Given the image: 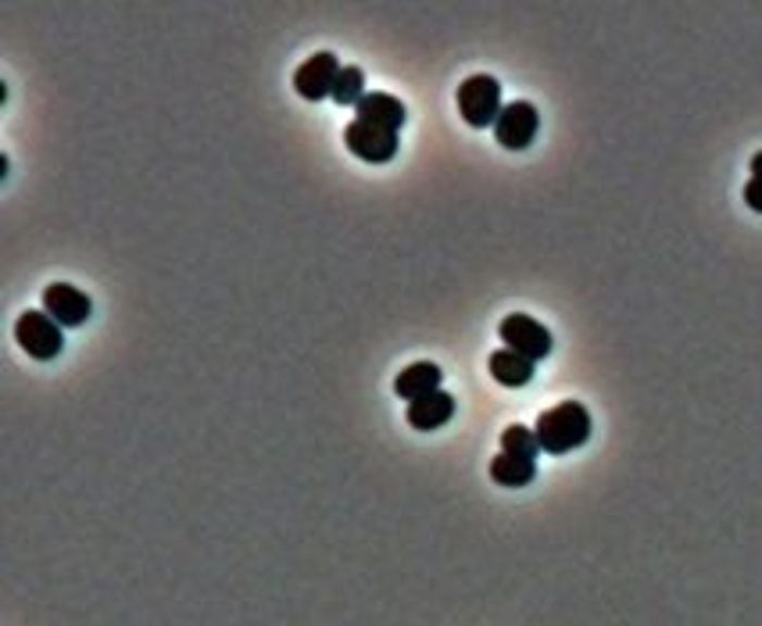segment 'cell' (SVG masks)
Masks as SVG:
<instances>
[{
  "label": "cell",
  "mask_w": 762,
  "mask_h": 626,
  "mask_svg": "<svg viewBox=\"0 0 762 626\" xmlns=\"http://www.w3.org/2000/svg\"><path fill=\"white\" fill-rule=\"evenodd\" d=\"M534 434L545 455H570L591 437V412L580 401H562L537 415Z\"/></svg>",
  "instance_id": "1"
},
{
  "label": "cell",
  "mask_w": 762,
  "mask_h": 626,
  "mask_svg": "<svg viewBox=\"0 0 762 626\" xmlns=\"http://www.w3.org/2000/svg\"><path fill=\"white\" fill-rule=\"evenodd\" d=\"M459 112L473 129L495 126L501 115V83L487 72H476L459 86Z\"/></svg>",
  "instance_id": "2"
},
{
  "label": "cell",
  "mask_w": 762,
  "mask_h": 626,
  "mask_svg": "<svg viewBox=\"0 0 762 626\" xmlns=\"http://www.w3.org/2000/svg\"><path fill=\"white\" fill-rule=\"evenodd\" d=\"M15 340L22 343V351H29L33 359L51 362L65 348V337H61V323H54L47 312H22L15 323Z\"/></svg>",
  "instance_id": "3"
},
{
  "label": "cell",
  "mask_w": 762,
  "mask_h": 626,
  "mask_svg": "<svg viewBox=\"0 0 762 626\" xmlns=\"http://www.w3.org/2000/svg\"><path fill=\"white\" fill-rule=\"evenodd\" d=\"M501 340H505V348H512L515 354H523V359L530 362H540L551 354V329L545 323H537V318L530 315H505L498 326Z\"/></svg>",
  "instance_id": "4"
},
{
  "label": "cell",
  "mask_w": 762,
  "mask_h": 626,
  "mask_svg": "<svg viewBox=\"0 0 762 626\" xmlns=\"http://www.w3.org/2000/svg\"><path fill=\"white\" fill-rule=\"evenodd\" d=\"M540 129V115L530 101H512L501 108V115L495 122V140L505 147V151H526L534 143Z\"/></svg>",
  "instance_id": "5"
},
{
  "label": "cell",
  "mask_w": 762,
  "mask_h": 626,
  "mask_svg": "<svg viewBox=\"0 0 762 626\" xmlns=\"http://www.w3.org/2000/svg\"><path fill=\"white\" fill-rule=\"evenodd\" d=\"M340 61L337 54L318 51L312 58H304L298 72H293V90H298L304 101H323V97H334V86L340 76Z\"/></svg>",
  "instance_id": "6"
},
{
  "label": "cell",
  "mask_w": 762,
  "mask_h": 626,
  "mask_svg": "<svg viewBox=\"0 0 762 626\" xmlns=\"http://www.w3.org/2000/svg\"><path fill=\"white\" fill-rule=\"evenodd\" d=\"M343 143H348V151L354 158L373 162V165H384L398 154V133L376 129V126H368V122H359V118L343 129Z\"/></svg>",
  "instance_id": "7"
},
{
  "label": "cell",
  "mask_w": 762,
  "mask_h": 626,
  "mask_svg": "<svg viewBox=\"0 0 762 626\" xmlns=\"http://www.w3.org/2000/svg\"><path fill=\"white\" fill-rule=\"evenodd\" d=\"M43 312L61 326H83L93 315V301L72 284H51L43 287Z\"/></svg>",
  "instance_id": "8"
},
{
  "label": "cell",
  "mask_w": 762,
  "mask_h": 626,
  "mask_svg": "<svg viewBox=\"0 0 762 626\" xmlns=\"http://www.w3.org/2000/svg\"><path fill=\"white\" fill-rule=\"evenodd\" d=\"M354 118L368 122V126H376V129L398 133L404 126V118H409V112H404V104L395 93H365L359 108H354Z\"/></svg>",
  "instance_id": "9"
},
{
  "label": "cell",
  "mask_w": 762,
  "mask_h": 626,
  "mask_svg": "<svg viewBox=\"0 0 762 626\" xmlns=\"http://www.w3.org/2000/svg\"><path fill=\"white\" fill-rule=\"evenodd\" d=\"M440 379H445V373H440V365L434 362H412L404 365V370L398 373L395 379V395L401 401H420L426 395H434V390H440Z\"/></svg>",
  "instance_id": "10"
},
{
  "label": "cell",
  "mask_w": 762,
  "mask_h": 626,
  "mask_svg": "<svg viewBox=\"0 0 762 626\" xmlns=\"http://www.w3.org/2000/svg\"><path fill=\"white\" fill-rule=\"evenodd\" d=\"M454 415V398L448 390H434L420 401L409 404V426L420 429V434H429V429H440Z\"/></svg>",
  "instance_id": "11"
},
{
  "label": "cell",
  "mask_w": 762,
  "mask_h": 626,
  "mask_svg": "<svg viewBox=\"0 0 762 626\" xmlns=\"http://www.w3.org/2000/svg\"><path fill=\"white\" fill-rule=\"evenodd\" d=\"M534 365L537 362L523 359V354H515L512 348H501L490 354V376H495L501 387H526L537 373Z\"/></svg>",
  "instance_id": "12"
},
{
  "label": "cell",
  "mask_w": 762,
  "mask_h": 626,
  "mask_svg": "<svg viewBox=\"0 0 762 626\" xmlns=\"http://www.w3.org/2000/svg\"><path fill=\"white\" fill-rule=\"evenodd\" d=\"M534 476H537V462L534 459L509 455V451H501V455H495V462H490V480H495L498 487L520 490L526 484H534Z\"/></svg>",
  "instance_id": "13"
},
{
  "label": "cell",
  "mask_w": 762,
  "mask_h": 626,
  "mask_svg": "<svg viewBox=\"0 0 762 626\" xmlns=\"http://www.w3.org/2000/svg\"><path fill=\"white\" fill-rule=\"evenodd\" d=\"M362 97H365V72L359 65H343L334 86V101L340 108H359Z\"/></svg>",
  "instance_id": "14"
},
{
  "label": "cell",
  "mask_w": 762,
  "mask_h": 626,
  "mask_svg": "<svg viewBox=\"0 0 762 626\" xmlns=\"http://www.w3.org/2000/svg\"><path fill=\"white\" fill-rule=\"evenodd\" d=\"M501 451H509V455H523V459H534L540 455V445H537V434L530 426H505V434H501Z\"/></svg>",
  "instance_id": "15"
},
{
  "label": "cell",
  "mask_w": 762,
  "mask_h": 626,
  "mask_svg": "<svg viewBox=\"0 0 762 626\" xmlns=\"http://www.w3.org/2000/svg\"><path fill=\"white\" fill-rule=\"evenodd\" d=\"M745 204L752 208V212L762 215V179L759 176H752V179L745 183Z\"/></svg>",
  "instance_id": "16"
},
{
  "label": "cell",
  "mask_w": 762,
  "mask_h": 626,
  "mask_svg": "<svg viewBox=\"0 0 762 626\" xmlns=\"http://www.w3.org/2000/svg\"><path fill=\"white\" fill-rule=\"evenodd\" d=\"M752 176H759V179H762V151L752 158Z\"/></svg>",
  "instance_id": "17"
}]
</instances>
